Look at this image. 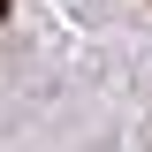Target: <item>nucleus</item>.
Instances as JSON below:
<instances>
[{
  "mask_svg": "<svg viewBox=\"0 0 152 152\" xmlns=\"http://www.w3.org/2000/svg\"><path fill=\"white\" fill-rule=\"evenodd\" d=\"M0 15H8V0H0Z\"/></svg>",
  "mask_w": 152,
  "mask_h": 152,
  "instance_id": "obj_1",
  "label": "nucleus"
}]
</instances>
